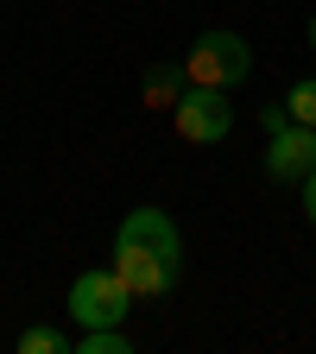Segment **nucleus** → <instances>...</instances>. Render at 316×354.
<instances>
[{"mask_svg": "<svg viewBox=\"0 0 316 354\" xmlns=\"http://www.w3.org/2000/svg\"><path fill=\"white\" fill-rule=\"evenodd\" d=\"M304 215H310V228H316V171L304 177Z\"/></svg>", "mask_w": 316, "mask_h": 354, "instance_id": "nucleus-11", "label": "nucleus"}, {"mask_svg": "<svg viewBox=\"0 0 316 354\" xmlns=\"http://www.w3.org/2000/svg\"><path fill=\"white\" fill-rule=\"evenodd\" d=\"M171 120H177V133H184L190 146H215V140H228V133H234V102H228V88L190 82L184 95H177Z\"/></svg>", "mask_w": 316, "mask_h": 354, "instance_id": "nucleus-3", "label": "nucleus"}, {"mask_svg": "<svg viewBox=\"0 0 316 354\" xmlns=\"http://www.w3.org/2000/svg\"><path fill=\"white\" fill-rule=\"evenodd\" d=\"M114 272L133 297H165L184 279V241H177V221L165 209H133L114 228Z\"/></svg>", "mask_w": 316, "mask_h": 354, "instance_id": "nucleus-1", "label": "nucleus"}, {"mask_svg": "<svg viewBox=\"0 0 316 354\" xmlns=\"http://www.w3.org/2000/svg\"><path fill=\"white\" fill-rule=\"evenodd\" d=\"M76 354H133V335L120 323H102V329H82V342H70Z\"/></svg>", "mask_w": 316, "mask_h": 354, "instance_id": "nucleus-7", "label": "nucleus"}, {"mask_svg": "<svg viewBox=\"0 0 316 354\" xmlns=\"http://www.w3.org/2000/svg\"><path fill=\"white\" fill-rule=\"evenodd\" d=\"M259 127H266V133H285V127H291L285 102H272V108H259Z\"/></svg>", "mask_w": 316, "mask_h": 354, "instance_id": "nucleus-10", "label": "nucleus"}, {"mask_svg": "<svg viewBox=\"0 0 316 354\" xmlns=\"http://www.w3.org/2000/svg\"><path fill=\"white\" fill-rule=\"evenodd\" d=\"M304 38H310V51H316V13H310V26H304Z\"/></svg>", "mask_w": 316, "mask_h": 354, "instance_id": "nucleus-12", "label": "nucleus"}, {"mask_svg": "<svg viewBox=\"0 0 316 354\" xmlns=\"http://www.w3.org/2000/svg\"><path fill=\"white\" fill-rule=\"evenodd\" d=\"M70 348V335L64 329H51V323H38V329H26L19 335V354H64Z\"/></svg>", "mask_w": 316, "mask_h": 354, "instance_id": "nucleus-9", "label": "nucleus"}, {"mask_svg": "<svg viewBox=\"0 0 316 354\" xmlns=\"http://www.w3.org/2000/svg\"><path fill=\"white\" fill-rule=\"evenodd\" d=\"M184 76L203 82V88H234L253 76V44L241 32H203L184 57Z\"/></svg>", "mask_w": 316, "mask_h": 354, "instance_id": "nucleus-2", "label": "nucleus"}, {"mask_svg": "<svg viewBox=\"0 0 316 354\" xmlns=\"http://www.w3.org/2000/svg\"><path fill=\"white\" fill-rule=\"evenodd\" d=\"M285 114H291L297 127H316V76L291 82V95H285Z\"/></svg>", "mask_w": 316, "mask_h": 354, "instance_id": "nucleus-8", "label": "nucleus"}, {"mask_svg": "<svg viewBox=\"0 0 316 354\" xmlns=\"http://www.w3.org/2000/svg\"><path fill=\"white\" fill-rule=\"evenodd\" d=\"M190 88V76H184V64H152L146 70V82H140V102L152 108V114H171L177 108V95Z\"/></svg>", "mask_w": 316, "mask_h": 354, "instance_id": "nucleus-6", "label": "nucleus"}, {"mask_svg": "<svg viewBox=\"0 0 316 354\" xmlns=\"http://www.w3.org/2000/svg\"><path fill=\"white\" fill-rule=\"evenodd\" d=\"M127 310H133V291L120 285L114 266H95V272H82L70 285V317L82 329H102V323H127Z\"/></svg>", "mask_w": 316, "mask_h": 354, "instance_id": "nucleus-4", "label": "nucleus"}, {"mask_svg": "<svg viewBox=\"0 0 316 354\" xmlns=\"http://www.w3.org/2000/svg\"><path fill=\"white\" fill-rule=\"evenodd\" d=\"M266 171L279 177V184H304V177L316 171V127H285L272 133V146H266Z\"/></svg>", "mask_w": 316, "mask_h": 354, "instance_id": "nucleus-5", "label": "nucleus"}]
</instances>
